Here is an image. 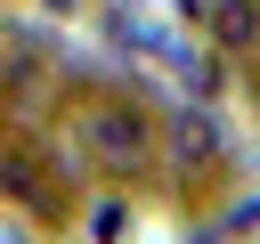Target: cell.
Returning <instances> with one entry per match:
<instances>
[{"instance_id": "1", "label": "cell", "mask_w": 260, "mask_h": 244, "mask_svg": "<svg viewBox=\"0 0 260 244\" xmlns=\"http://www.w3.org/2000/svg\"><path fill=\"white\" fill-rule=\"evenodd\" d=\"M81 146H89L98 163H114V171L146 163V106H122V98L89 106V114H81Z\"/></svg>"}, {"instance_id": "2", "label": "cell", "mask_w": 260, "mask_h": 244, "mask_svg": "<svg viewBox=\"0 0 260 244\" xmlns=\"http://www.w3.org/2000/svg\"><path fill=\"white\" fill-rule=\"evenodd\" d=\"M171 146H179V171H203V163L219 155V130H211L195 106H179V114H171Z\"/></svg>"}, {"instance_id": "3", "label": "cell", "mask_w": 260, "mask_h": 244, "mask_svg": "<svg viewBox=\"0 0 260 244\" xmlns=\"http://www.w3.org/2000/svg\"><path fill=\"white\" fill-rule=\"evenodd\" d=\"M203 16H211V41L219 49H252L260 41V0H211Z\"/></svg>"}]
</instances>
